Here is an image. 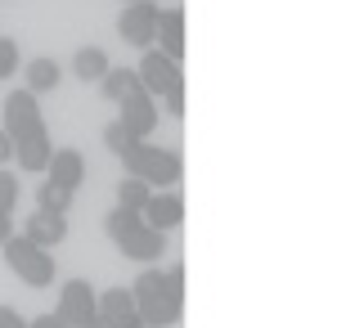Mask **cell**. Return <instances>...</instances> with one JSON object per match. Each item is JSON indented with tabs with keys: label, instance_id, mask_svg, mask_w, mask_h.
Wrapping results in <instances>:
<instances>
[{
	"label": "cell",
	"instance_id": "obj_1",
	"mask_svg": "<svg viewBox=\"0 0 364 328\" xmlns=\"http://www.w3.org/2000/svg\"><path fill=\"white\" fill-rule=\"evenodd\" d=\"M0 131L9 135L14 158H18V166L27 171V176H46V162H50V153H54V139L46 131V117H41L36 95L9 90L5 95V126H0Z\"/></svg>",
	"mask_w": 364,
	"mask_h": 328
},
{
	"label": "cell",
	"instance_id": "obj_2",
	"mask_svg": "<svg viewBox=\"0 0 364 328\" xmlns=\"http://www.w3.org/2000/svg\"><path fill=\"white\" fill-rule=\"evenodd\" d=\"M131 302H135V315L144 319V328H171L185 315V265H171V270H158L149 265L144 275L131 283Z\"/></svg>",
	"mask_w": 364,
	"mask_h": 328
},
{
	"label": "cell",
	"instance_id": "obj_3",
	"mask_svg": "<svg viewBox=\"0 0 364 328\" xmlns=\"http://www.w3.org/2000/svg\"><path fill=\"white\" fill-rule=\"evenodd\" d=\"M117 158H122V166H126V176L144 180L149 189H171V184H180V176H185L180 153L166 149V144H153V139H131V144H126Z\"/></svg>",
	"mask_w": 364,
	"mask_h": 328
},
{
	"label": "cell",
	"instance_id": "obj_4",
	"mask_svg": "<svg viewBox=\"0 0 364 328\" xmlns=\"http://www.w3.org/2000/svg\"><path fill=\"white\" fill-rule=\"evenodd\" d=\"M104 234L117 243L122 256L144 261V265H153V261L166 252V234H158L153 225H144V216H139V211H126V207H113V211L104 216Z\"/></svg>",
	"mask_w": 364,
	"mask_h": 328
},
{
	"label": "cell",
	"instance_id": "obj_5",
	"mask_svg": "<svg viewBox=\"0 0 364 328\" xmlns=\"http://www.w3.org/2000/svg\"><path fill=\"white\" fill-rule=\"evenodd\" d=\"M0 252H5V265L27 283V288H50V283H54V256H50V248H36V243H27L23 234H14V238L0 243Z\"/></svg>",
	"mask_w": 364,
	"mask_h": 328
},
{
	"label": "cell",
	"instance_id": "obj_6",
	"mask_svg": "<svg viewBox=\"0 0 364 328\" xmlns=\"http://www.w3.org/2000/svg\"><path fill=\"white\" fill-rule=\"evenodd\" d=\"M158 14H162V5H153V0H135V5H126L117 14V36L126 41V46H135V50H153Z\"/></svg>",
	"mask_w": 364,
	"mask_h": 328
},
{
	"label": "cell",
	"instance_id": "obj_7",
	"mask_svg": "<svg viewBox=\"0 0 364 328\" xmlns=\"http://www.w3.org/2000/svg\"><path fill=\"white\" fill-rule=\"evenodd\" d=\"M117 122L126 126V135L131 139H149L153 131H158V99H153L149 90H126L117 99Z\"/></svg>",
	"mask_w": 364,
	"mask_h": 328
},
{
	"label": "cell",
	"instance_id": "obj_8",
	"mask_svg": "<svg viewBox=\"0 0 364 328\" xmlns=\"http://www.w3.org/2000/svg\"><path fill=\"white\" fill-rule=\"evenodd\" d=\"M135 77H139V90H149L153 99H166L176 85H185V77H180V63L166 59L162 50H144V59H139Z\"/></svg>",
	"mask_w": 364,
	"mask_h": 328
},
{
	"label": "cell",
	"instance_id": "obj_9",
	"mask_svg": "<svg viewBox=\"0 0 364 328\" xmlns=\"http://www.w3.org/2000/svg\"><path fill=\"white\" fill-rule=\"evenodd\" d=\"M54 319L63 328H86L95 319V288L86 279H68L59 288V310H54Z\"/></svg>",
	"mask_w": 364,
	"mask_h": 328
},
{
	"label": "cell",
	"instance_id": "obj_10",
	"mask_svg": "<svg viewBox=\"0 0 364 328\" xmlns=\"http://www.w3.org/2000/svg\"><path fill=\"white\" fill-rule=\"evenodd\" d=\"M144 225H153L158 234H171V230H180L185 225V198H180L176 189H153V198L144 203Z\"/></svg>",
	"mask_w": 364,
	"mask_h": 328
},
{
	"label": "cell",
	"instance_id": "obj_11",
	"mask_svg": "<svg viewBox=\"0 0 364 328\" xmlns=\"http://www.w3.org/2000/svg\"><path fill=\"white\" fill-rule=\"evenodd\" d=\"M46 180L68 189V194H77V184L86 180V158H81V149H54L50 162H46Z\"/></svg>",
	"mask_w": 364,
	"mask_h": 328
},
{
	"label": "cell",
	"instance_id": "obj_12",
	"mask_svg": "<svg viewBox=\"0 0 364 328\" xmlns=\"http://www.w3.org/2000/svg\"><path fill=\"white\" fill-rule=\"evenodd\" d=\"M23 238L36 248H59L68 238V216H59V211H32V216L23 221Z\"/></svg>",
	"mask_w": 364,
	"mask_h": 328
},
{
	"label": "cell",
	"instance_id": "obj_13",
	"mask_svg": "<svg viewBox=\"0 0 364 328\" xmlns=\"http://www.w3.org/2000/svg\"><path fill=\"white\" fill-rule=\"evenodd\" d=\"M153 50H162L166 59H185V9H162L158 14V36H153Z\"/></svg>",
	"mask_w": 364,
	"mask_h": 328
},
{
	"label": "cell",
	"instance_id": "obj_14",
	"mask_svg": "<svg viewBox=\"0 0 364 328\" xmlns=\"http://www.w3.org/2000/svg\"><path fill=\"white\" fill-rule=\"evenodd\" d=\"M95 315L108 319L113 328H122L126 319H135V302H131V288H108L95 297Z\"/></svg>",
	"mask_w": 364,
	"mask_h": 328
},
{
	"label": "cell",
	"instance_id": "obj_15",
	"mask_svg": "<svg viewBox=\"0 0 364 328\" xmlns=\"http://www.w3.org/2000/svg\"><path fill=\"white\" fill-rule=\"evenodd\" d=\"M54 85H59V63H54L50 54H36V59L23 68V90L27 95H46Z\"/></svg>",
	"mask_w": 364,
	"mask_h": 328
},
{
	"label": "cell",
	"instance_id": "obj_16",
	"mask_svg": "<svg viewBox=\"0 0 364 328\" xmlns=\"http://www.w3.org/2000/svg\"><path fill=\"white\" fill-rule=\"evenodd\" d=\"M108 68H113V63H108V54H104L100 46H81V50L73 54V77L86 81V85H95V81L108 73Z\"/></svg>",
	"mask_w": 364,
	"mask_h": 328
},
{
	"label": "cell",
	"instance_id": "obj_17",
	"mask_svg": "<svg viewBox=\"0 0 364 328\" xmlns=\"http://www.w3.org/2000/svg\"><path fill=\"white\" fill-rule=\"evenodd\" d=\"M135 85H139V77L131 73V68H108V73L100 77V95L108 99V104H117V99L126 90H135Z\"/></svg>",
	"mask_w": 364,
	"mask_h": 328
},
{
	"label": "cell",
	"instance_id": "obj_18",
	"mask_svg": "<svg viewBox=\"0 0 364 328\" xmlns=\"http://www.w3.org/2000/svg\"><path fill=\"white\" fill-rule=\"evenodd\" d=\"M149 198H153V189H149L144 180H135V176H126L117 184V207H126V211H144Z\"/></svg>",
	"mask_w": 364,
	"mask_h": 328
},
{
	"label": "cell",
	"instance_id": "obj_19",
	"mask_svg": "<svg viewBox=\"0 0 364 328\" xmlns=\"http://www.w3.org/2000/svg\"><path fill=\"white\" fill-rule=\"evenodd\" d=\"M36 207H41V211H59V216H68V207H73V194L46 180V184L36 189Z\"/></svg>",
	"mask_w": 364,
	"mask_h": 328
},
{
	"label": "cell",
	"instance_id": "obj_20",
	"mask_svg": "<svg viewBox=\"0 0 364 328\" xmlns=\"http://www.w3.org/2000/svg\"><path fill=\"white\" fill-rule=\"evenodd\" d=\"M14 207H18V176L0 166V216H14Z\"/></svg>",
	"mask_w": 364,
	"mask_h": 328
},
{
	"label": "cell",
	"instance_id": "obj_21",
	"mask_svg": "<svg viewBox=\"0 0 364 328\" xmlns=\"http://www.w3.org/2000/svg\"><path fill=\"white\" fill-rule=\"evenodd\" d=\"M18 73V46L9 36H0V77H14Z\"/></svg>",
	"mask_w": 364,
	"mask_h": 328
},
{
	"label": "cell",
	"instance_id": "obj_22",
	"mask_svg": "<svg viewBox=\"0 0 364 328\" xmlns=\"http://www.w3.org/2000/svg\"><path fill=\"white\" fill-rule=\"evenodd\" d=\"M104 144L113 149V153H122L126 144H131V135H126V126H122V122H108V126H104Z\"/></svg>",
	"mask_w": 364,
	"mask_h": 328
},
{
	"label": "cell",
	"instance_id": "obj_23",
	"mask_svg": "<svg viewBox=\"0 0 364 328\" xmlns=\"http://www.w3.org/2000/svg\"><path fill=\"white\" fill-rule=\"evenodd\" d=\"M166 117H185V85H176V90L171 95H166Z\"/></svg>",
	"mask_w": 364,
	"mask_h": 328
},
{
	"label": "cell",
	"instance_id": "obj_24",
	"mask_svg": "<svg viewBox=\"0 0 364 328\" xmlns=\"http://www.w3.org/2000/svg\"><path fill=\"white\" fill-rule=\"evenodd\" d=\"M0 328H27V319L14 306H0Z\"/></svg>",
	"mask_w": 364,
	"mask_h": 328
},
{
	"label": "cell",
	"instance_id": "obj_25",
	"mask_svg": "<svg viewBox=\"0 0 364 328\" xmlns=\"http://www.w3.org/2000/svg\"><path fill=\"white\" fill-rule=\"evenodd\" d=\"M27 328H63V324L54 319V310H50V315H36V319H27Z\"/></svg>",
	"mask_w": 364,
	"mask_h": 328
},
{
	"label": "cell",
	"instance_id": "obj_26",
	"mask_svg": "<svg viewBox=\"0 0 364 328\" xmlns=\"http://www.w3.org/2000/svg\"><path fill=\"white\" fill-rule=\"evenodd\" d=\"M9 158H14V144H9V135L0 131V162H9Z\"/></svg>",
	"mask_w": 364,
	"mask_h": 328
},
{
	"label": "cell",
	"instance_id": "obj_27",
	"mask_svg": "<svg viewBox=\"0 0 364 328\" xmlns=\"http://www.w3.org/2000/svg\"><path fill=\"white\" fill-rule=\"evenodd\" d=\"M5 238H14V216H0V243Z\"/></svg>",
	"mask_w": 364,
	"mask_h": 328
},
{
	"label": "cell",
	"instance_id": "obj_28",
	"mask_svg": "<svg viewBox=\"0 0 364 328\" xmlns=\"http://www.w3.org/2000/svg\"><path fill=\"white\" fill-rule=\"evenodd\" d=\"M86 328H113V324H108V319H100V315H95V319H90Z\"/></svg>",
	"mask_w": 364,
	"mask_h": 328
},
{
	"label": "cell",
	"instance_id": "obj_29",
	"mask_svg": "<svg viewBox=\"0 0 364 328\" xmlns=\"http://www.w3.org/2000/svg\"><path fill=\"white\" fill-rule=\"evenodd\" d=\"M122 5H135V0H122Z\"/></svg>",
	"mask_w": 364,
	"mask_h": 328
}]
</instances>
